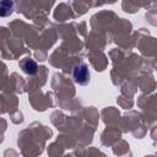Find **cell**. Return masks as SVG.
Here are the masks:
<instances>
[{"mask_svg":"<svg viewBox=\"0 0 157 157\" xmlns=\"http://www.w3.org/2000/svg\"><path fill=\"white\" fill-rule=\"evenodd\" d=\"M72 76H74V80L76 83L78 85H87L90 82V70H88V66L85 64V63H78L74 66V71H72Z\"/></svg>","mask_w":157,"mask_h":157,"instance_id":"6da1fadb","label":"cell"},{"mask_svg":"<svg viewBox=\"0 0 157 157\" xmlns=\"http://www.w3.org/2000/svg\"><path fill=\"white\" fill-rule=\"evenodd\" d=\"M13 11V2L10 0L0 1V16H9Z\"/></svg>","mask_w":157,"mask_h":157,"instance_id":"7a4b0ae2","label":"cell"},{"mask_svg":"<svg viewBox=\"0 0 157 157\" xmlns=\"http://www.w3.org/2000/svg\"><path fill=\"white\" fill-rule=\"evenodd\" d=\"M21 66H22L23 71H25L26 74H29V75H34V74L37 72V69H38L36 61H33L32 59H26V60H23V63L21 64Z\"/></svg>","mask_w":157,"mask_h":157,"instance_id":"3957f363","label":"cell"}]
</instances>
